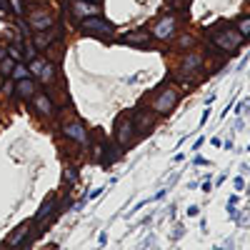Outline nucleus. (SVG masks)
Returning <instances> with one entry per match:
<instances>
[{"mask_svg": "<svg viewBox=\"0 0 250 250\" xmlns=\"http://www.w3.org/2000/svg\"><path fill=\"white\" fill-rule=\"evenodd\" d=\"M10 78H13V80H23V78H33V75H30V68H28V65H23V62H15Z\"/></svg>", "mask_w": 250, "mask_h": 250, "instance_id": "nucleus-21", "label": "nucleus"}, {"mask_svg": "<svg viewBox=\"0 0 250 250\" xmlns=\"http://www.w3.org/2000/svg\"><path fill=\"white\" fill-rule=\"evenodd\" d=\"M30 223H33V220H30ZM30 223H23V225H18L15 230H13V233L8 235L5 245H8V248H18L20 243H23V238H25V235L30 233Z\"/></svg>", "mask_w": 250, "mask_h": 250, "instance_id": "nucleus-16", "label": "nucleus"}, {"mask_svg": "<svg viewBox=\"0 0 250 250\" xmlns=\"http://www.w3.org/2000/svg\"><path fill=\"white\" fill-rule=\"evenodd\" d=\"M28 62H30V65H28V68H30V75H33V78H40V73H43V68H45V62H48V60L35 55V58L28 60Z\"/></svg>", "mask_w": 250, "mask_h": 250, "instance_id": "nucleus-18", "label": "nucleus"}, {"mask_svg": "<svg viewBox=\"0 0 250 250\" xmlns=\"http://www.w3.org/2000/svg\"><path fill=\"white\" fill-rule=\"evenodd\" d=\"M115 145H118L123 153L130 150L133 145H135V130H133V118H130V113L118 115V120H115Z\"/></svg>", "mask_w": 250, "mask_h": 250, "instance_id": "nucleus-5", "label": "nucleus"}, {"mask_svg": "<svg viewBox=\"0 0 250 250\" xmlns=\"http://www.w3.org/2000/svg\"><path fill=\"white\" fill-rule=\"evenodd\" d=\"M68 10L73 15V20L90 18V15H100V3H90V0H68Z\"/></svg>", "mask_w": 250, "mask_h": 250, "instance_id": "nucleus-11", "label": "nucleus"}, {"mask_svg": "<svg viewBox=\"0 0 250 250\" xmlns=\"http://www.w3.org/2000/svg\"><path fill=\"white\" fill-rule=\"evenodd\" d=\"M8 10H10L15 18H23V13H25V0H8Z\"/></svg>", "mask_w": 250, "mask_h": 250, "instance_id": "nucleus-24", "label": "nucleus"}, {"mask_svg": "<svg viewBox=\"0 0 250 250\" xmlns=\"http://www.w3.org/2000/svg\"><path fill=\"white\" fill-rule=\"evenodd\" d=\"M120 43H125V45H135V48H150L153 35H150L148 30H133V33H125Z\"/></svg>", "mask_w": 250, "mask_h": 250, "instance_id": "nucleus-13", "label": "nucleus"}, {"mask_svg": "<svg viewBox=\"0 0 250 250\" xmlns=\"http://www.w3.org/2000/svg\"><path fill=\"white\" fill-rule=\"evenodd\" d=\"M28 25L33 33H40V30H48L55 25V15L45 8H33V13L28 15Z\"/></svg>", "mask_w": 250, "mask_h": 250, "instance_id": "nucleus-10", "label": "nucleus"}, {"mask_svg": "<svg viewBox=\"0 0 250 250\" xmlns=\"http://www.w3.org/2000/svg\"><path fill=\"white\" fill-rule=\"evenodd\" d=\"M243 40L245 38L235 28L225 25V23L208 30V45H210L213 50H218V53H223V55H235L243 48Z\"/></svg>", "mask_w": 250, "mask_h": 250, "instance_id": "nucleus-1", "label": "nucleus"}, {"mask_svg": "<svg viewBox=\"0 0 250 250\" xmlns=\"http://www.w3.org/2000/svg\"><path fill=\"white\" fill-rule=\"evenodd\" d=\"M123 155V150L118 148L115 143H105V148H103V155H100V160H103V168H108V165H113L118 158Z\"/></svg>", "mask_w": 250, "mask_h": 250, "instance_id": "nucleus-17", "label": "nucleus"}, {"mask_svg": "<svg viewBox=\"0 0 250 250\" xmlns=\"http://www.w3.org/2000/svg\"><path fill=\"white\" fill-rule=\"evenodd\" d=\"M203 143H205V138H198V140H195V143H193V148H195V150H198V148H200V145H203Z\"/></svg>", "mask_w": 250, "mask_h": 250, "instance_id": "nucleus-29", "label": "nucleus"}, {"mask_svg": "<svg viewBox=\"0 0 250 250\" xmlns=\"http://www.w3.org/2000/svg\"><path fill=\"white\" fill-rule=\"evenodd\" d=\"M15 62H18V60H13L10 55H5L3 60H0V78H8V75L13 73V68H15Z\"/></svg>", "mask_w": 250, "mask_h": 250, "instance_id": "nucleus-22", "label": "nucleus"}, {"mask_svg": "<svg viewBox=\"0 0 250 250\" xmlns=\"http://www.w3.org/2000/svg\"><path fill=\"white\" fill-rule=\"evenodd\" d=\"M62 35V28L60 25H53V28H48V30H40V33H33V45H35V50H48V48H53V43Z\"/></svg>", "mask_w": 250, "mask_h": 250, "instance_id": "nucleus-12", "label": "nucleus"}, {"mask_svg": "<svg viewBox=\"0 0 250 250\" xmlns=\"http://www.w3.org/2000/svg\"><path fill=\"white\" fill-rule=\"evenodd\" d=\"M60 130H62V138H68V140H73V143H78L83 150H88L90 148V133H88V128H85V123H83L80 118H70V120H65L60 125Z\"/></svg>", "mask_w": 250, "mask_h": 250, "instance_id": "nucleus-4", "label": "nucleus"}, {"mask_svg": "<svg viewBox=\"0 0 250 250\" xmlns=\"http://www.w3.org/2000/svg\"><path fill=\"white\" fill-rule=\"evenodd\" d=\"M90 3H100V0H90Z\"/></svg>", "mask_w": 250, "mask_h": 250, "instance_id": "nucleus-30", "label": "nucleus"}, {"mask_svg": "<svg viewBox=\"0 0 250 250\" xmlns=\"http://www.w3.org/2000/svg\"><path fill=\"white\" fill-rule=\"evenodd\" d=\"M175 33H178V15H173V13L160 15L150 25L153 40H170V38H175Z\"/></svg>", "mask_w": 250, "mask_h": 250, "instance_id": "nucleus-7", "label": "nucleus"}, {"mask_svg": "<svg viewBox=\"0 0 250 250\" xmlns=\"http://www.w3.org/2000/svg\"><path fill=\"white\" fill-rule=\"evenodd\" d=\"M133 130H135V138H145L155 130V113L148 110V108H135L133 110Z\"/></svg>", "mask_w": 250, "mask_h": 250, "instance_id": "nucleus-8", "label": "nucleus"}, {"mask_svg": "<svg viewBox=\"0 0 250 250\" xmlns=\"http://www.w3.org/2000/svg\"><path fill=\"white\" fill-rule=\"evenodd\" d=\"M203 55L200 53H188V55H183V60H180V68H178V80L183 83V80H198V75L203 73ZM193 85V83H190Z\"/></svg>", "mask_w": 250, "mask_h": 250, "instance_id": "nucleus-6", "label": "nucleus"}, {"mask_svg": "<svg viewBox=\"0 0 250 250\" xmlns=\"http://www.w3.org/2000/svg\"><path fill=\"white\" fill-rule=\"evenodd\" d=\"M30 108H33V113L38 118H43V120L55 118V103H53V98L48 93H35L30 98Z\"/></svg>", "mask_w": 250, "mask_h": 250, "instance_id": "nucleus-9", "label": "nucleus"}, {"mask_svg": "<svg viewBox=\"0 0 250 250\" xmlns=\"http://www.w3.org/2000/svg\"><path fill=\"white\" fill-rule=\"evenodd\" d=\"M78 28H80L83 35H90V38H98V40H110L115 35V25L103 15H90V18L78 20Z\"/></svg>", "mask_w": 250, "mask_h": 250, "instance_id": "nucleus-2", "label": "nucleus"}, {"mask_svg": "<svg viewBox=\"0 0 250 250\" xmlns=\"http://www.w3.org/2000/svg\"><path fill=\"white\" fill-rule=\"evenodd\" d=\"M0 85H3V78H0Z\"/></svg>", "mask_w": 250, "mask_h": 250, "instance_id": "nucleus-31", "label": "nucleus"}, {"mask_svg": "<svg viewBox=\"0 0 250 250\" xmlns=\"http://www.w3.org/2000/svg\"><path fill=\"white\" fill-rule=\"evenodd\" d=\"M235 30H238L243 38H250V15H243V18H238Z\"/></svg>", "mask_w": 250, "mask_h": 250, "instance_id": "nucleus-23", "label": "nucleus"}, {"mask_svg": "<svg viewBox=\"0 0 250 250\" xmlns=\"http://www.w3.org/2000/svg\"><path fill=\"white\" fill-rule=\"evenodd\" d=\"M195 48V38L193 35H180L175 40V50H193Z\"/></svg>", "mask_w": 250, "mask_h": 250, "instance_id": "nucleus-20", "label": "nucleus"}, {"mask_svg": "<svg viewBox=\"0 0 250 250\" xmlns=\"http://www.w3.org/2000/svg\"><path fill=\"white\" fill-rule=\"evenodd\" d=\"M58 208V198L55 195H48L45 198V203L38 208V213H35V218H33V223H40V220H45V218H50L53 215V210Z\"/></svg>", "mask_w": 250, "mask_h": 250, "instance_id": "nucleus-15", "label": "nucleus"}, {"mask_svg": "<svg viewBox=\"0 0 250 250\" xmlns=\"http://www.w3.org/2000/svg\"><path fill=\"white\" fill-rule=\"evenodd\" d=\"M40 80H43V85H53L55 83V65L53 62H45L43 73H40Z\"/></svg>", "mask_w": 250, "mask_h": 250, "instance_id": "nucleus-19", "label": "nucleus"}, {"mask_svg": "<svg viewBox=\"0 0 250 250\" xmlns=\"http://www.w3.org/2000/svg\"><path fill=\"white\" fill-rule=\"evenodd\" d=\"M38 93V83L33 80V78H23V80H15V98H20V100H28L30 103V98Z\"/></svg>", "mask_w": 250, "mask_h": 250, "instance_id": "nucleus-14", "label": "nucleus"}, {"mask_svg": "<svg viewBox=\"0 0 250 250\" xmlns=\"http://www.w3.org/2000/svg\"><path fill=\"white\" fill-rule=\"evenodd\" d=\"M62 180H65V185H75L78 183V168L65 165V168H62Z\"/></svg>", "mask_w": 250, "mask_h": 250, "instance_id": "nucleus-25", "label": "nucleus"}, {"mask_svg": "<svg viewBox=\"0 0 250 250\" xmlns=\"http://www.w3.org/2000/svg\"><path fill=\"white\" fill-rule=\"evenodd\" d=\"M178 103H180V93L175 88H170V85H163L150 98V110L155 115H170L178 108Z\"/></svg>", "mask_w": 250, "mask_h": 250, "instance_id": "nucleus-3", "label": "nucleus"}, {"mask_svg": "<svg viewBox=\"0 0 250 250\" xmlns=\"http://www.w3.org/2000/svg\"><path fill=\"white\" fill-rule=\"evenodd\" d=\"M5 55H8V48H5V45H3V43H0V60H3V58H5Z\"/></svg>", "mask_w": 250, "mask_h": 250, "instance_id": "nucleus-28", "label": "nucleus"}, {"mask_svg": "<svg viewBox=\"0 0 250 250\" xmlns=\"http://www.w3.org/2000/svg\"><path fill=\"white\" fill-rule=\"evenodd\" d=\"M0 90H3V95H8V98H15V80L13 78L5 80L3 85H0Z\"/></svg>", "mask_w": 250, "mask_h": 250, "instance_id": "nucleus-26", "label": "nucleus"}, {"mask_svg": "<svg viewBox=\"0 0 250 250\" xmlns=\"http://www.w3.org/2000/svg\"><path fill=\"white\" fill-rule=\"evenodd\" d=\"M233 183H235V190H243V188H245V180L243 178H235Z\"/></svg>", "mask_w": 250, "mask_h": 250, "instance_id": "nucleus-27", "label": "nucleus"}]
</instances>
